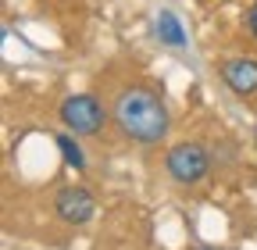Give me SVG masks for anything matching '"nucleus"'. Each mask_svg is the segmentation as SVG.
Here are the masks:
<instances>
[{"instance_id":"nucleus-1","label":"nucleus","mask_w":257,"mask_h":250,"mask_svg":"<svg viewBox=\"0 0 257 250\" xmlns=\"http://www.w3.org/2000/svg\"><path fill=\"white\" fill-rule=\"evenodd\" d=\"M114 121L118 133L133 143H157L168 133V107L147 86H128L114 100Z\"/></svg>"},{"instance_id":"nucleus-2","label":"nucleus","mask_w":257,"mask_h":250,"mask_svg":"<svg viewBox=\"0 0 257 250\" xmlns=\"http://www.w3.org/2000/svg\"><path fill=\"white\" fill-rule=\"evenodd\" d=\"M61 121H64V129L75 133V136H96L107 121V111L96 97L79 93V97H68L61 104Z\"/></svg>"},{"instance_id":"nucleus-3","label":"nucleus","mask_w":257,"mask_h":250,"mask_svg":"<svg viewBox=\"0 0 257 250\" xmlns=\"http://www.w3.org/2000/svg\"><path fill=\"white\" fill-rule=\"evenodd\" d=\"M165 168L179 186H197L211 172V158L200 143H175L165 158Z\"/></svg>"},{"instance_id":"nucleus-4","label":"nucleus","mask_w":257,"mask_h":250,"mask_svg":"<svg viewBox=\"0 0 257 250\" xmlns=\"http://www.w3.org/2000/svg\"><path fill=\"white\" fill-rule=\"evenodd\" d=\"M54 207H57V218H61V222H68V225H86L93 218V211H96L89 190H82V186H64V190L57 193Z\"/></svg>"},{"instance_id":"nucleus-5","label":"nucleus","mask_w":257,"mask_h":250,"mask_svg":"<svg viewBox=\"0 0 257 250\" xmlns=\"http://www.w3.org/2000/svg\"><path fill=\"white\" fill-rule=\"evenodd\" d=\"M221 82L229 86L236 97H253L257 93V61L250 57H232L221 65Z\"/></svg>"},{"instance_id":"nucleus-6","label":"nucleus","mask_w":257,"mask_h":250,"mask_svg":"<svg viewBox=\"0 0 257 250\" xmlns=\"http://www.w3.org/2000/svg\"><path fill=\"white\" fill-rule=\"evenodd\" d=\"M154 29H157V40H161V43H168V47H175V50L186 47V29H182V22H179L172 11H161Z\"/></svg>"},{"instance_id":"nucleus-7","label":"nucleus","mask_w":257,"mask_h":250,"mask_svg":"<svg viewBox=\"0 0 257 250\" xmlns=\"http://www.w3.org/2000/svg\"><path fill=\"white\" fill-rule=\"evenodd\" d=\"M57 150H61V158H64V165H68V168H75V172L86 168V154H82V147L75 143L72 133H57Z\"/></svg>"},{"instance_id":"nucleus-8","label":"nucleus","mask_w":257,"mask_h":250,"mask_svg":"<svg viewBox=\"0 0 257 250\" xmlns=\"http://www.w3.org/2000/svg\"><path fill=\"white\" fill-rule=\"evenodd\" d=\"M246 22H250V33H253V36H257V4H253V8H250V15H246Z\"/></svg>"},{"instance_id":"nucleus-9","label":"nucleus","mask_w":257,"mask_h":250,"mask_svg":"<svg viewBox=\"0 0 257 250\" xmlns=\"http://www.w3.org/2000/svg\"><path fill=\"white\" fill-rule=\"evenodd\" d=\"M200 250H218V246H200Z\"/></svg>"}]
</instances>
